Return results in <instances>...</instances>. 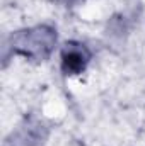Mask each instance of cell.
Masks as SVG:
<instances>
[{
    "mask_svg": "<svg viewBox=\"0 0 145 146\" xmlns=\"http://www.w3.org/2000/svg\"><path fill=\"white\" fill-rule=\"evenodd\" d=\"M56 42V34L51 27L38 26L33 29L19 31L12 36V51L19 53L26 58L44 60L50 56L53 46Z\"/></svg>",
    "mask_w": 145,
    "mask_h": 146,
    "instance_id": "6da1fadb",
    "label": "cell"
},
{
    "mask_svg": "<svg viewBox=\"0 0 145 146\" xmlns=\"http://www.w3.org/2000/svg\"><path fill=\"white\" fill-rule=\"evenodd\" d=\"M89 51L84 44L79 42H67L62 51V68L67 75L82 73L85 65L89 63Z\"/></svg>",
    "mask_w": 145,
    "mask_h": 146,
    "instance_id": "7a4b0ae2",
    "label": "cell"
}]
</instances>
